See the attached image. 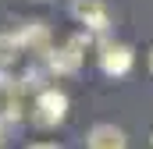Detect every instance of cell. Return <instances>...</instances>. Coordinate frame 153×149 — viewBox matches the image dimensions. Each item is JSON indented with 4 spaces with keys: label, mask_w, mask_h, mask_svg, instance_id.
<instances>
[{
    "label": "cell",
    "mask_w": 153,
    "mask_h": 149,
    "mask_svg": "<svg viewBox=\"0 0 153 149\" xmlns=\"http://www.w3.org/2000/svg\"><path fill=\"white\" fill-rule=\"evenodd\" d=\"M68 110H71V100H68V92L64 89H57V85H50V89H43L32 96V110H29V121L43 128V131H50V128H61L64 121H68Z\"/></svg>",
    "instance_id": "cell-1"
},
{
    "label": "cell",
    "mask_w": 153,
    "mask_h": 149,
    "mask_svg": "<svg viewBox=\"0 0 153 149\" xmlns=\"http://www.w3.org/2000/svg\"><path fill=\"white\" fill-rule=\"evenodd\" d=\"M96 64H100V71L107 74V78H128V74L135 71V50L128 46V43H121V39L107 36L100 46H96Z\"/></svg>",
    "instance_id": "cell-2"
},
{
    "label": "cell",
    "mask_w": 153,
    "mask_h": 149,
    "mask_svg": "<svg viewBox=\"0 0 153 149\" xmlns=\"http://www.w3.org/2000/svg\"><path fill=\"white\" fill-rule=\"evenodd\" d=\"M68 11H71V18H75L78 29H89V32H96L100 39H107L111 32H114L107 0H71Z\"/></svg>",
    "instance_id": "cell-3"
},
{
    "label": "cell",
    "mask_w": 153,
    "mask_h": 149,
    "mask_svg": "<svg viewBox=\"0 0 153 149\" xmlns=\"http://www.w3.org/2000/svg\"><path fill=\"white\" fill-rule=\"evenodd\" d=\"M43 64L50 68L53 78H75V74L82 71V64H85V50L75 46L71 39H68V43H61V46L53 43V50L43 57Z\"/></svg>",
    "instance_id": "cell-4"
},
{
    "label": "cell",
    "mask_w": 153,
    "mask_h": 149,
    "mask_svg": "<svg viewBox=\"0 0 153 149\" xmlns=\"http://www.w3.org/2000/svg\"><path fill=\"white\" fill-rule=\"evenodd\" d=\"M18 36H22V43H25V53H32V57H39V60L53 50V29H50V21H43V18L22 21V25H18Z\"/></svg>",
    "instance_id": "cell-5"
},
{
    "label": "cell",
    "mask_w": 153,
    "mask_h": 149,
    "mask_svg": "<svg viewBox=\"0 0 153 149\" xmlns=\"http://www.w3.org/2000/svg\"><path fill=\"white\" fill-rule=\"evenodd\" d=\"M85 149H128V135L114 121H96L85 131Z\"/></svg>",
    "instance_id": "cell-6"
},
{
    "label": "cell",
    "mask_w": 153,
    "mask_h": 149,
    "mask_svg": "<svg viewBox=\"0 0 153 149\" xmlns=\"http://www.w3.org/2000/svg\"><path fill=\"white\" fill-rule=\"evenodd\" d=\"M25 57V43L18 29H0V68H14Z\"/></svg>",
    "instance_id": "cell-7"
},
{
    "label": "cell",
    "mask_w": 153,
    "mask_h": 149,
    "mask_svg": "<svg viewBox=\"0 0 153 149\" xmlns=\"http://www.w3.org/2000/svg\"><path fill=\"white\" fill-rule=\"evenodd\" d=\"M50 78H53L50 68L36 57V60L22 71V89H25V96H36V92H43V89H50Z\"/></svg>",
    "instance_id": "cell-8"
},
{
    "label": "cell",
    "mask_w": 153,
    "mask_h": 149,
    "mask_svg": "<svg viewBox=\"0 0 153 149\" xmlns=\"http://www.w3.org/2000/svg\"><path fill=\"white\" fill-rule=\"evenodd\" d=\"M29 110L32 103H25V92H11V96H0V117L14 128L22 121H29Z\"/></svg>",
    "instance_id": "cell-9"
},
{
    "label": "cell",
    "mask_w": 153,
    "mask_h": 149,
    "mask_svg": "<svg viewBox=\"0 0 153 149\" xmlns=\"http://www.w3.org/2000/svg\"><path fill=\"white\" fill-rule=\"evenodd\" d=\"M11 92H25L22 74H14V68H0V96H11Z\"/></svg>",
    "instance_id": "cell-10"
},
{
    "label": "cell",
    "mask_w": 153,
    "mask_h": 149,
    "mask_svg": "<svg viewBox=\"0 0 153 149\" xmlns=\"http://www.w3.org/2000/svg\"><path fill=\"white\" fill-rule=\"evenodd\" d=\"M25 149H61L57 142H46V139H39V142H29Z\"/></svg>",
    "instance_id": "cell-11"
},
{
    "label": "cell",
    "mask_w": 153,
    "mask_h": 149,
    "mask_svg": "<svg viewBox=\"0 0 153 149\" xmlns=\"http://www.w3.org/2000/svg\"><path fill=\"white\" fill-rule=\"evenodd\" d=\"M7 131H11V124H7V121H4V117H0V149L7 146Z\"/></svg>",
    "instance_id": "cell-12"
},
{
    "label": "cell",
    "mask_w": 153,
    "mask_h": 149,
    "mask_svg": "<svg viewBox=\"0 0 153 149\" xmlns=\"http://www.w3.org/2000/svg\"><path fill=\"white\" fill-rule=\"evenodd\" d=\"M146 71L153 74V46H150V50H146Z\"/></svg>",
    "instance_id": "cell-13"
},
{
    "label": "cell",
    "mask_w": 153,
    "mask_h": 149,
    "mask_svg": "<svg viewBox=\"0 0 153 149\" xmlns=\"http://www.w3.org/2000/svg\"><path fill=\"white\" fill-rule=\"evenodd\" d=\"M150 149H153V128H150Z\"/></svg>",
    "instance_id": "cell-14"
},
{
    "label": "cell",
    "mask_w": 153,
    "mask_h": 149,
    "mask_svg": "<svg viewBox=\"0 0 153 149\" xmlns=\"http://www.w3.org/2000/svg\"><path fill=\"white\" fill-rule=\"evenodd\" d=\"M36 4H50V0H36Z\"/></svg>",
    "instance_id": "cell-15"
}]
</instances>
